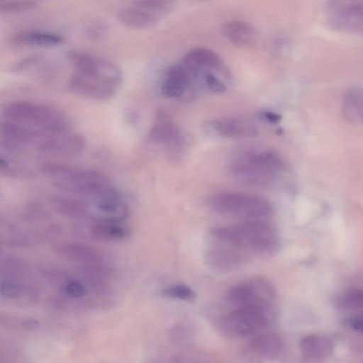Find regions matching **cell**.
I'll return each mask as SVG.
<instances>
[{"mask_svg": "<svg viewBox=\"0 0 363 363\" xmlns=\"http://www.w3.org/2000/svg\"><path fill=\"white\" fill-rule=\"evenodd\" d=\"M42 170L57 189L77 197L98 198L114 188L106 175L94 169L48 163Z\"/></svg>", "mask_w": 363, "mask_h": 363, "instance_id": "cell-1", "label": "cell"}, {"mask_svg": "<svg viewBox=\"0 0 363 363\" xmlns=\"http://www.w3.org/2000/svg\"><path fill=\"white\" fill-rule=\"evenodd\" d=\"M267 220H245L240 223L219 226L210 232L212 239L228 244L249 255L274 250L279 237Z\"/></svg>", "mask_w": 363, "mask_h": 363, "instance_id": "cell-2", "label": "cell"}, {"mask_svg": "<svg viewBox=\"0 0 363 363\" xmlns=\"http://www.w3.org/2000/svg\"><path fill=\"white\" fill-rule=\"evenodd\" d=\"M4 119L18 123L42 134L72 130L66 115L57 108L31 101H14L4 111Z\"/></svg>", "mask_w": 363, "mask_h": 363, "instance_id": "cell-3", "label": "cell"}, {"mask_svg": "<svg viewBox=\"0 0 363 363\" xmlns=\"http://www.w3.org/2000/svg\"><path fill=\"white\" fill-rule=\"evenodd\" d=\"M284 167L281 159L271 150L241 152L229 164L230 173L236 179L258 186L272 184Z\"/></svg>", "mask_w": 363, "mask_h": 363, "instance_id": "cell-4", "label": "cell"}, {"mask_svg": "<svg viewBox=\"0 0 363 363\" xmlns=\"http://www.w3.org/2000/svg\"><path fill=\"white\" fill-rule=\"evenodd\" d=\"M207 205L213 211L246 220H267L274 209L265 199L251 194L223 191L211 196Z\"/></svg>", "mask_w": 363, "mask_h": 363, "instance_id": "cell-5", "label": "cell"}, {"mask_svg": "<svg viewBox=\"0 0 363 363\" xmlns=\"http://www.w3.org/2000/svg\"><path fill=\"white\" fill-rule=\"evenodd\" d=\"M225 299L234 307L255 309L274 316L277 292L269 280L255 277L231 287Z\"/></svg>", "mask_w": 363, "mask_h": 363, "instance_id": "cell-6", "label": "cell"}, {"mask_svg": "<svg viewBox=\"0 0 363 363\" xmlns=\"http://www.w3.org/2000/svg\"><path fill=\"white\" fill-rule=\"evenodd\" d=\"M67 57L78 72L92 80L116 89L123 82L120 67L111 61L78 50H72Z\"/></svg>", "mask_w": 363, "mask_h": 363, "instance_id": "cell-7", "label": "cell"}, {"mask_svg": "<svg viewBox=\"0 0 363 363\" xmlns=\"http://www.w3.org/2000/svg\"><path fill=\"white\" fill-rule=\"evenodd\" d=\"M273 316L260 311L234 307L222 315L218 322L220 330L233 337H246L262 331L270 324Z\"/></svg>", "mask_w": 363, "mask_h": 363, "instance_id": "cell-8", "label": "cell"}, {"mask_svg": "<svg viewBox=\"0 0 363 363\" xmlns=\"http://www.w3.org/2000/svg\"><path fill=\"white\" fill-rule=\"evenodd\" d=\"M325 11L334 30L363 35V0H328Z\"/></svg>", "mask_w": 363, "mask_h": 363, "instance_id": "cell-9", "label": "cell"}, {"mask_svg": "<svg viewBox=\"0 0 363 363\" xmlns=\"http://www.w3.org/2000/svg\"><path fill=\"white\" fill-rule=\"evenodd\" d=\"M38 150L45 155L71 157L80 153L85 147L84 138L72 130L42 135L35 144Z\"/></svg>", "mask_w": 363, "mask_h": 363, "instance_id": "cell-10", "label": "cell"}, {"mask_svg": "<svg viewBox=\"0 0 363 363\" xmlns=\"http://www.w3.org/2000/svg\"><path fill=\"white\" fill-rule=\"evenodd\" d=\"M213 240L204 254V261L211 269L224 273L233 272L248 259L249 255L223 242Z\"/></svg>", "mask_w": 363, "mask_h": 363, "instance_id": "cell-11", "label": "cell"}, {"mask_svg": "<svg viewBox=\"0 0 363 363\" xmlns=\"http://www.w3.org/2000/svg\"><path fill=\"white\" fill-rule=\"evenodd\" d=\"M147 140L154 145L162 146L173 153L179 151L184 145L179 129L163 112H160L157 115L148 133Z\"/></svg>", "mask_w": 363, "mask_h": 363, "instance_id": "cell-12", "label": "cell"}, {"mask_svg": "<svg viewBox=\"0 0 363 363\" xmlns=\"http://www.w3.org/2000/svg\"><path fill=\"white\" fill-rule=\"evenodd\" d=\"M54 251L58 256L78 266L108 265L106 255L101 251L86 244L65 242L55 245Z\"/></svg>", "mask_w": 363, "mask_h": 363, "instance_id": "cell-13", "label": "cell"}, {"mask_svg": "<svg viewBox=\"0 0 363 363\" xmlns=\"http://www.w3.org/2000/svg\"><path fill=\"white\" fill-rule=\"evenodd\" d=\"M182 62L191 73L194 81L208 71H228L221 58L213 51L197 48L188 52Z\"/></svg>", "mask_w": 363, "mask_h": 363, "instance_id": "cell-14", "label": "cell"}, {"mask_svg": "<svg viewBox=\"0 0 363 363\" xmlns=\"http://www.w3.org/2000/svg\"><path fill=\"white\" fill-rule=\"evenodd\" d=\"M194 85L192 74L182 62L172 65L161 85L162 94L167 98H179Z\"/></svg>", "mask_w": 363, "mask_h": 363, "instance_id": "cell-15", "label": "cell"}, {"mask_svg": "<svg viewBox=\"0 0 363 363\" xmlns=\"http://www.w3.org/2000/svg\"><path fill=\"white\" fill-rule=\"evenodd\" d=\"M68 89L77 95L95 100L110 99L117 91L113 87L92 80L76 72L69 79Z\"/></svg>", "mask_w": 363, "mask_h": 363, "instance_id": "cell-16", "label": "cell"}, {"mask_svg": "<svg viewBox=\"0 0 363 363\" xmlns=\"http://www.w3.org/2000/svg\"><path fill=\"white\" fill-rule=\"evenodd\" d=\"M207 128L214 133L225 138H241L253 137L256 127L249 121L238 117H223L212 120Z\"/></svg>", "mask_w": 363, "mask_h": 363, "instance_id": "cell-17", "label": "cell"}, {"mask_svg": "<svg viewBox=\"0 0 363 363\" xmlns=\"http://www.w3.org/2000/svg\"><path fill=\"white\" fill-rule=\"evenodd\" d=\"M85 226L91 238L103 241H121L128 238L130 229L123 221L94 220Z\"/></svg>", "mask_w": 363, "mask_h": 363, "instance_id": "cell-18", "label": "cell"}, {"mask_svg": "<svg viewBox=\"0 0 363 363\" xmlns=\"http://www.w3.org/2000/svg\"><path fill=\"white\" fill-rule=\"evenodd\" d=\"M223 36L233 45L240 48H250L257 42V32L250 23L232 21L221 27Z\"/></svg>", "mask_w": 363, "mask_h": 363, "instance_id": "cell-19", "label": "cell"}, {"mask_svg": "<svg viewBox=\"0 0 363 363\" xmlns=\"http://www.w3.org/2000/svg\"><path fill=\"white\" fill-rule=\"evenodd\" d=\"M13 45L18 47H52L62 44L64 38L60 35L41 30H21L11 38Z\"/></svg>", "mask_w": 363, "mask_h": 363, "instance_id": "cell-20", "label": "cell"}, {"mask_svg": "<svg viewBox=\"0 0 363 363\" xmlns=\"http://www.w3.org/2000/svg\"><path fill=\"white\" fill-rule=\"evenodd\" d=\"M248 349L257 355L277 357L284 351V343L276 334H259L251 339Z\"/></svg>", "mask_w": 363, "mask_h": 363, "instance_id": "cell-21", "label": "cell"}, {"mask_svg": "<svg viewBox=\"0 0 363 363\" xmlns=\"http://www.w3.org/2000/svg\"><path fill=\"white\" fill-rule=\"evenodd\" d=\"M300 349L304 357L311 360H319L329 357L333 352V346L327 337L311 334L301 340Z\"/></svg>", "mask_w": 363, "mask_h": 363, "instance_id": "cell-22", "label": "cell"}, {"mask_svg": "<svg viewBox=\"0 0 363 363\" xmlns=\"http://www.w3.org/2000/svg\"><path fill=\"white\" fill-rule=\"evenodd\" d=\"M342 114L349 122L363 125V89L350 88L342 97Z\"/></svg>", "mask_w": 363, "mask_h": 363, "instance_id": "cell-23", "label": "cell"}, {"mask_svg": "<svg viewBox=\"0 0 363 363\" xmlns=\"http://www.w3.org/2000/svg\"><path fill=\"white\" fill-rule=\"evenodd\" d=\"M118 21L125 26L133 29H147L153 27L159 16L137 7L125 9L118 14Z\"/></svg>", "mask_w": 363, "mask_h": 363, "instance_id": "cell-24", "label": "cell"}, {"mask_svg": "<svg viewBox=\"0 0 363 363\" xmlns=\"http://www.w3.org/2000/svg\"><path fill=\"white\" fill-rule=\"evenodd\" d=\"M339 306L345 315H363V289L347 291L339 300Z\"/></svg>", "mask_w": 363, "mask_h": 363, "instance_id": "cell-25", "label": "cell"}, {"mask_svg": "<svg viewBox=\"0 0 363 363\" xmlns=\"http://www.w3.org/2000/svg\"><path fill=\"white\" fill-rule=\"evenodd\" d=\"M133 6L148 11L157 16L167 13L174 6V0H133Z\"/></svg>", "mask_w": 363, "mask_h": 363, "instance_id": "cell-26", "label": "cell"}, {"mask_svg": "<svg viewBox=\"0 0 363 363\" xmlns=\"http://www.w3.org/2000/svg\"><path fill=\"white\" fill-rule=\"evenodd\" d=\"M161 294L169 298L184 301H192L196 298L195 292L185 284H172L163 288Z\"/></svg>", "mask_w": 363, "mask_h": 363, "instance_id": "cell-27", "label": "cell"}, {"mask_svg": "<svg viewBox=\"0 0 363 363\" xmlns=\"http://www.w3.org/2000/svg\"><path fill=\"white\" fill-rule=\"evenodd\" d=\"M38 4L31 0H19L1 3L0 10L4 13H18L38 8Z\"/></svg>", "mask_w": 363, "mask_h": 363, "instance_id": "cell-28", "label": "cell"}, {"mask_svg": "<svg viewBox=\"0 0 363 363\" xmlns=\"http://www.w3.org/2000/svg\"><path fill=\"white\" fill-rule=\"evenodd\" d=\"M85 37L93 41H99L105 39L109 33L108 25L101 21H95L89 23L84 28Z\"/></svg>", "mask_w": 363, "mask_h": 363, "instance_id": "cell-29", "label": "cell"}, {"mask_svg": "<svg viewBox=\"0 0 363 363\" xmlns=\"http://www.w3.org/2000/svg\"><path fill=\"white\" fill-rule=\"evenodd\" d=\"M262 117L272 123H279L281 118L279 114L271 111L263 112Z\"/></svg>", "mask_w": 363, "mask_h": 363, "instance_id": "cell-30", "label": "cell"}]
</instances>
